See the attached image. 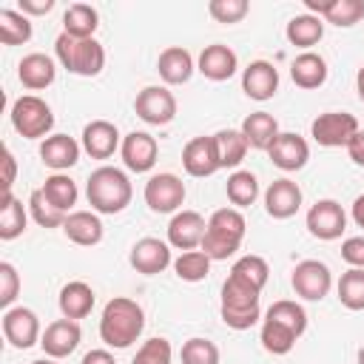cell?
Here are the masks:
<instances>
[{
  "instance_id": "obj_35",
  "label": "cell",
  "mask_w": 364,
  "mask_h": 364,
  "mask_svg": "<svg viewBox=\"0 0 364 364\" xmlns=\"http://www.w3.org/2000/svg\"><path fill=\"white\" fill-rule=\"evenodd\" d=\"M34 34L31 17H26L20 9H0V43L3 46H23Z\"/></svg>"
},
{
  "instance_id": "obj_21",
  "label": "cell",
  "mask_w": 364,
  "mask_h": 364,
  "mask_svg": "<svg viewBox=\"0 0 364 364\" xmlns=\"http://www.w3.org/2000/svg\"><path fill=\"white\" fill-rule=\"evenodd\" d=\"M301 188L299 182H293L290 176H282V179H273L264 191V210L270 219H290L299 213L301 208Z\"/></svg>"
},
{
  "instance_id": "obj_43",
  "label": "cell",
  "mask_w": 364,
  "mask_h": 364,
  "mask_svg": "<svg viewBox=\"0 0 364 364\" xmlns=\"http://www.w3.org/2000/svg\"><path fill=\"white\" fill-rule=\"evenodd\" d=\"M179 358H182V364H219V347L210 338L193 336L182 344Z\"/></svg>"
},
{
  "instance_id": "obj_53",
  "label": "cell",
  "mask_w": 364,
  "mask_h": 364,
  "mask_svg": "<svg viewBox=\"0 0 364 364\" xmlns=\"http://www.w3.org/2000/svg\"><path fill=\"white\" fill-rule=\"evenodd\" d=\"M350 219L355 222V228H361V230H364V193H358V196L353 199V208H350Z\"/></svg>"
},
{
  "instance_id": "obj_30",
  "label": "cell",
  "mask_w": 364,
  "mask_h": 364,
  "mask_svg": "<svg viewBox=\"0 0 364 364\" xmlns=\"http://www.w3.org/2000/svg\"><path fill=\"white\" fill-rule=\"evenodd\" d=\"M213 142H216L219 168H233V171H239L242 159H245L247 151H250L245 134H242L239 128H222V131L213 134Z\"/></svg>"
},
{
  "instance_id": "obj_45",
  "label": "cell",
  "mask_w": 364,
  "mask_h": 364,
  "mask_svg": "<svg viewBox=\"0 0 364 364\" xmlns=\"http://www.w3.org/2000/svg\"><path fill=\"white\" fill-rule=\"evenodd\" d=\"M131 364H173V347L168 338H148L142 341Z\"/></svg>"
},
{
  "instance_id": "obj_52",
  "label": "cell",
  "mask_w": 364,
  "mask_h": 364,
  "mask_svg": "<svg viewBox=\"0 0 364 364\" xmlns=\"http://www.w3.org/2000/svg\"><path fill=\"white\" fill-rule=\"evenodd\" d=\"M80 364H117V361H114V355H111L108 350L97 347V350H88V353L82 355V361H80Z\"/></svg>"
},
{
  "instance_id": "obj_54",
  "label": "cell",
  "mask_w": 364,
  "mask_h": 364,
  "mask_svg": "<svg viewBox=\"0 0 364 364\" xmlns=\"http://www.w3.org/2000/svg\"><path fill=\"white\" fill-rule=\"evenodd\" d=\"M355 91H358V100L364 102V63H361V68L355 74Z\"/></svg>"
},
{
  "instance_id": "obj_37",
  "label": "cell",
  "mask_w": 364,
  "mask_h": 364,
  "mask_svg": "<svg viewBox=\"0 0 364 364\" xmlns=\"http://www.w3.org/2000/svg\"><path fill=\"white\" fill-rule=\"evenodd\" d=\"M259 341H262V347H264L270 355H287V353L296 347L299 336H296L290 327H284V324H279V321L262 316V333H259Z\"/></svg>"
},
{
  "instance_id": "obj_3",
  "label": "cell",
  "mask_w": 364,
  "mask_h": 364,
  "mask_svg": "<svg viewBox=\"0 0 364 364\" xmlns=\"http://www.w3.org/2000/svg\"><path fill=\"white\" fill-rule=\"evenodd\" d=\"M247 222L239 208H219L208 219V230L202 239V247L213 262H228L245 242Z\"/></svg>"
},
{
  "instance_id": "obj_7",
  "label": "cell",
  "mask_w": 364,
  "mask_h": 364,
  "mask_svg": "<svg viewBox=\"0 0 364 364\" xmlns=\"http://www.w3.org/2000/svg\"><path fill=\"white\" fill-rule=\"evenodd\" d=\"M358 119L347 111H324L310 122V136L321 148H347V142L358 134Z\"/></svg>"
},
{
  "instance_id": "obj_14",
  "label": "cell",
  "mask_w": 364,
  "mask_h": 364,
  "mask_svg": "<svg viewBox=\"0 0 364 364\" xmlns=\"http://www.w3.org/2000/svg\"><path fill=\"white\" fill-rule=\"evenodd\" d=\"M128 262L136 273L142 276H159L165 267L173 264V256H171V245L156 239V236H145L139 242L131 245V253H128Z\"/></svg>"
},
{
  "instance_id": "obj_2",
  "label": "cell",
  "mask_w": 364,
  "mask_h": 364,
  "mask_svg": "<svg viewBox=\"0 0 364 364\" xmlns=\"http://www.w3.org/2000/svg\"><path fill=\"white\" fill-rule=\"evenodd\" d=\"M131 196H134V188L128 173L114 165H100L85 179V199L94 213H102V216L122 213L131 205Z\"/></svg>"
},
{
  "instance_id": "obj_27",
  "label": "cell",
  "mask_w": 364,
  "mask_h": 364,
  "mask_svg": "<svg viewBox=\"0 0 364 364\" xmlns=\"http://www.w3.org/2000/svg\"><path fill=\"white\" fill-rule=\"evenodd\" d=\"M94 301H97L94 287L85 284V282H80V279L65 282V284L60 287V296H57V304H60L63 318H74V321L85 318V316L94 310Z\"/></svg>"
},
{
  "instance_id": "obj_10",
  "label": "cell",
  "mask_w": 364,
  "mask_h": 364,
  "mask_svg": "<svg viewBox=\"0 0 364 364\" xmlns=\"http://www.w3.org/2000/svg\"><path fill=\"white\" fill-rule=\"evenodd\" d=\"M290 287L299 299L304 301H321L330 287H333V273L324 262L318 259H301L296 267H293V276H290Z\"/></svg>"
},
{
  "instance_id": "obj_44",
  "label": "cell",
  "mask_w": 364,
  "mask_h": 364,
  "mask_svg": "<svg viewBox=\"0 0 364 364\" xmlns=\"http://www.w3.org/2000/svg\"><path fill=\"white\" fill-rule=\"evenodd\" d=\"M361 17H364V0H333V6L327 9V14L321 20L333 23L338 28H350V26L361 23Z\"/></svg>"
},
{
  "instance_id": "obj_33",
  "label": "cell",
  "mask_w": 364,
  "mask_h": 364,
  "mask_svg": "<svg viewBox=\"0 0 364 364\" xmlns=\"http://www.w3.org/2000/svg\"><path fill=\"white\" fill-rule=\"evenodd\" d=\"M40 191H43V196H46L57 210H63V213H71L74 205H77V199H80L77 182H74L68 173H51V176H46V182H43Z\"/></svg>"
},
{
  "instance_id": "obj_17",
  "label": "cell",
  "mask_w": 364,
  "mask_h": 364,
  "mask_svg": "<svg viewBox=\"0 0 364 364\" xmlns=\"http://www.w3.org/2000/svg\"><path fill=\"white\" fill-rule=\"evenodd\" d=\"M80 145L82 151L91 156V159H111L119 145H122V136H119V128L108 119H91L82 134H80Z\"/></svg>"
},
{
  "instance_id": "obj_11",
  "label": "cell",
  "mask_w": 364,
  "mask_h": 364,
  "mask_svg": "<svg viewBox=\"0 0 364 364\" xmlns=\"http://www.w3.org/2000/svg\"><path fill=\"white\" fill-rule=\"evenodd\" d=\"M304 225L310 236L321 242H333V239H341V233L347 230V213L336 199H318L316 205H310Z\"/></svg>"
},
{
  "instance_id": "obj_13",
  "label": "cell",
  "mask_w": 364,
  "mask_h": 364,
  "mask_svg": "<svg viewBox=\"0 0 364 364\" xmlns=\"http://www.w3.org/2000/svg\"><path fill=\"white\" fill-rule=\"evenodd\" d=\"M205 230H208V222L199 210H176L168 222V245L176 247V250H199L202 247V239H205Z\"/></svg>"
},
{
  "instance_id": "obj_55",
  "label": "cell",
  "mask_w": 364,
  "mask_h": 364,
  "mask_svg": "<svg viewBox=\"0 0 364 364\" xmlns=\"http://www.w3.org/2000/svg\"><path fill=\"white\" fill-rule=\"evenodd\" d=\"M31 364H57V358H48V355H46V358H37V361H31Z\"/></svg>"
},
{
  "instance_id": "obj_29",
  "label": "cell",
  "mask_w": 364,
  "mask_h": 364,
  "mask_svg": "<svg viewBox=\"0 0 364 364\" xmlns=\"http://www.w3.org/2000/svg\"><path fill=\"white\" fill-rule=\"evenodd\" d=\"M239 131L245 134L247 145L256 148V151H267V148L273 145V139L282 134V131H279V119H276L273 114H267V111H253V114H247V117L242 119V128H239Z\"/></svg>"
},
{
  "instance_id": "obj_15",
  "label": "cell",
  "mask_w": 364,
  "mask_h": 364,
  "mask_svg": "<svg viewBox=\"0 0 364 364\" xmlns=\"http://www.w3.org/2000/svg\"><path fill=\"white\" fill-rule=\"evenodd\" d=\"M119 156H122V165L134 173H148L154 165H156V156H159V142L156 136H151L148 131H131L122 136V145H119Z\"/></svg>"
},
{
  "instance_id": "obj_32",
  "label": "cell",
  "mask_w": 364,
  "mask_h": 364,
  "mask_svg": "<svg viewBox=\"0 0 364 364\" xmlns=\"http://www.w3.org/2000/svg\"><path fill=\"white\" fill-rule=\"evenodd\" d=\"M100 28V14L94 6L88 3H71L65 11H63V31L71 34V37H80V40H88L94 37Z\"/></svg>"
},
{
  "instance_id": "obj_9",
  "label": "cell",
  "mask_w": 364,
  "mask_h": 364,
  "mask_svg": "<svg viewBox=\"0 0 364 364\" xmlns=\"http://www.w3.org/2000/svg\"><path fill=\"white\" fill-rule=\"evenodd\" d=\"M142 196H145V205L154 213H176V210H182L188 191H185V182L176 173H168L165 171V173L148 176Z\"/></svg>"
},
{
  "instance_id": "obj_51",
  "label": "cell",
  "mask_w": 364,
  "mask_h": 364,
  "mask_svg": "<svg viewBox=\"0 0 364 364\" xmlns=\"http://www.w3.org/2000/svg\"><path fill=\"white\" fill-rule=\"evenodd\" d=\"M347 154H350V159H353L355 165L364 168V128H358V134L347 142Z\"/></svg>"
},
{
  "instance_id": "obj_12",
  "label": "cell",
  "mask_w": 364,
  "mask_h": 364,
  "mask_svg": "<svg viewBox=\"0 0 364 364\" xmlns=\"http://www.w3.org/2000/svg\"><path fill=\"white\" fill-rule=\"evenodd\" d=\"M0 324H3V336H6V341H9L11 347L28 350V347L40 344L43 330H40V318H37V313H34L31 307H23V304H20V307L3 310Z\"/></svg>"
},
{
  "instance_id": "obj_34",
  "label": "cell",
  "mask_w": 364,
  "mask_h": 364,
  "mask_svg": "<svg viewBox=\"0 0 364 364\" xmlns=\"http://www.w3.org/2000/svg\"><path fill=\"white\" fill-rule=\"evenodd\" d=\"M28 205H23L14 193H3V205H0V239L11 242L17 236H23L26 225H28Z\"/></svg>"
},
{
  "instance_id": "obj_39",
  "label": "cell",
  "mask_w": 364,
  "mask_h": 364,
  "mask_svg": "<svg viewBox=\"0 0 364 364\" xmlns=\"http://www.w3.org/2000/svg\"><path fill=\"white\" fill-rule=\"evenodd\" d=\"M336 296L347 310H353V313L364 310V270L361 267L344 270L341 279L336 282Z\"/></svg>"
},
{
  "instance_id": "obj_6",
  "label": "cell",
  "mask_w": 364,
  "mask_h": 364,
  "mask_svg": "<svg viewBox=\"0 0 364 364\" xmlns=\"http://www.w3.org/2000/svg\"><path fill=\"white\" fill-rule=\"evenodd\" d=\"M9 117H11V128H14L20 136H26V139H40V142H43L46 136H51L54 111H51V105H48L43 97H37V94H23V97H17V100L11 102Z\"/></svg>"
},
{
  "instance_id": "obj_46",
  "label": "cell",
  "mask_w": 364,
  "mask_h": 364,
  "mask_svg": "<svg viewBox=\"0 0 364 364\" xmlns=\"http://www.w3.org/2000/svg\"><path fill=\"white\" fill-rule=\"evenodd\" d=\"M250 11L247 0H210L208 3V14L216 23H242Z\"/></svg>"
},
{
  "instance_id": "obj_1",
  "label": "cell",
  "mask_w": 364,
  "mask_h": 364,
  "mask_svg": "<svg viewBox=\"0 0 364 364\" xmlns=\"http://www.w3.org/2000/svg\"><path fill=\"white\" fill-rule=\"evenodd\" d=\"M145 330V310L139 301L128 296H114L100 316V338L105 347L125 350L131 347Z\"/></svg>"
},
{
  "instance_id": "obj_50",
  "label": "cell",
  "mask_w": 364,
  "mask_h": 364,
  "mask_svg": "<svg viewBox=\"0 0 364 364\" xmlns=\"http://www.w3.org/2000/svg\"><path fill=\"white\" fill-rule=\"evenodd\" d=\"M17 9L26 14V17H40V14H48L54 9V0H20Z\"/></svg>"
},
{
  "instance_id": "obj_47",
  "label": "cell",
  "mask_w": 364,
  "mask_h": 364,
  "mask_svg": "<svg viewBox=\"0 0 364 364\" xmlns=\"http://www.w3.org/2000/svg\"><path fill=\"white\" fill-rule=\"evenodd\" d=\"M20 296V273L11 262H0V307H14V299Z\"/></svg>"
},
{
  "instance_id": "obj_22",
  "label": "cell",
  "mask_w": 364,
  "mask_h": 364,
  "mask_svg": "<svg viewBox=\"0 0 364 364\" xmlns=\"http://www.w3.org/2000/svg\"><path fill=\"white\" fill-rule=\"evenodd\" d=\"M242 91L256 102L273 100L279 91V68L267 60H253L247 68H242Z\"/></svg>"
},
{
  "instance_id": "obj_24",
  "label": "cell",
  "mask_w": 364,
  "mask_h": 364,
  "mask_svg": "<svg viewBox=\"0 0 364 364\" xmlns=\"http://www.w3.org/2000/svg\"><path fill=\"white\" fill-rule=\"evenodd\" d=\"M17 80L28 91H43L57 80V63L54 57L43 51H31L17 63Z\"/></svg>"
},
{
  "instance_id": "obj_48",
  "label": "cell",
  "mask_w": 364,
  "mask_h": 364,
  "mask_svg": "<svg viewBox=\"0 0 364 364\" xmlns=\"http://www.w3.org/2000/svg\"><path fill=\"white\" fill-rule=\"evenodd\" d=\"M341 259L350 267H361L364 270V233L361 236H347L341 242Z\"/></svg>"
},
{
  "instance_id": "obj_25",
  "label": "cell",
  "mask_w": 364,
  "mask_h": 364,
  "mask_svg": "<svg viewBox=\"0 0 364 364\" xmlns=\"http://www.w3.org/2000/svg\"><path fill=\"white\" fill-rule=\"evenodd\" d=\"M156 71H159V80L165 85H185L193 71H196V63H193V54L182 46H168L159 51V60H156Z\"/></svg>"
},
{
  "instance_id": "obj_28",
  "label": "cell",
  "mask_w": 364,
  "mask_h": 364,
  "mask_svg": "<svg viewBox=\"0 0 364 364\" xmlns=\"http://www.w3.org/2000/svg\"><path fill=\"white\" fill-rule=\"evenodd\" d=\"M290 77L299 88L304 91H313V88H321L327 82V60L316 51H301L293 63H290Z\"/></svg>"
},
{
  "instance_id": "obj_20",
  "label": "cell",
  "mask_w": 364,
  "mask_h": 364,
  "mask_svg": "<svg viewBox=\"0 0 364 364\" xmlns=\"http://www.w3.org/2000/svg\"><path fill=\"white\" fill-rule=\"evenodd\" d=\"M196 71L210 82H225L239 71V57H236V51L230 46L210 43V46L202 48V54L196 60Z\"/></svg>"
},
{
  "instance_id": "obj_19",
  "label": "cell",
  "mask_w": 364,
  "mask_h": 364,
  "mask_svg": "<svg viewBox=\"0 0 364 364\" xmlns=\"http://www.w3.org/2000/svg\"><path fill=\"white\" fill-rule=\"evenodd\" d=\"M182 168L188 176L193 179H205V176H213L219 168V156H216V142H213V134L210 136H193L185 142L182 148Z\"/></svg>"
},
{
  "instance_id": "obj_18",
  "label": "cell",
  "mask_w": 364,
  "mask_h": 364,
  "mask_svg": "<svg viewBox=\"0 0 364 364\" xmlns=\"http://www.w3.org/2000/svg\"><path fill=\"white\" fill-rule=\"evenodd\" d=\"M267 156H270V162H273L279 171L293 173V171H301V168L307 165V159H310V145H307L304 136H299V134H293V131H282V134L273 139V145L267 148Z\"/></svg>"
},
{
  "instance_id": "obj_40",
  "label": "cell",
  "mask_w": 364,
  "mask_h": 364,
  "mask_svg": "<svg viewBox=\"0 0 364 364\" xmlns=\"http://www.w3.org/2000/svg\"><path fill=\"white\" fill-rule=\"evenodd\" d=\"M264 318H273V321L290 327L299 338H301L304 330H307V310H304L299 301H293V299H279V301H273V304L267 307Z\"/></svg>"
},
{
  "instance_id": "obj_38",
  "label": "cell",
  "mask_w": 364,
  "mask_h": 364,
  "mask_svg": "<svg viewBox=\"0 0 364 364\" xmlns=\"http://www.w3.org/2000/svg\"><path fill=\"white\" fill-rule=\"evenodd\" d=\"M210 264H213V259H210L205 250H185V253H179V256L173 259L171 267H173V273H176L182 282L196 284V282L208 279Z\"/></svg>"
},
{
  "instance_id": "obj_49",
  "label": "cell",
  "mask_w": 364,
  "mask_h": 364,
  "mask_svg": "<svg viewBox=\"0 0 364 364\" xmlns=\"http://www.w3.org/2000/svg\"><path fill=\"white\" fill-rule=\"evenodd\" d=\"M17 179V159L9 145H3V193H11V185Z\"/></svg>"
},
{
  "instance_id": "obj_36",
  "label": "cell",
  "mask_w": 364,
  "mask_h": 364,
  "mask_svg": "<svg viewBox=\"0 0 364 364\" xmlns=\"http://www.w3.org/2000/svg\"><path fill=\"white\" fill-rule=\"evenodd\" d=\"M225 193H228V199H230V205L233 208H250L256 199H259V179H256V173L253 171H233L230 176H228V185H225Z\"/></svg>"
},
{
  "instance_id": "obj_42",
  "label": "cell",
  "mask_w": 364,
  "mask_h": 364,
  "mask_svg": "<svg viewBox=\"0 0 364 364\" xmlns=\"http://www.w3.org/2000/svg\"><path fill=\"white\" fill-rule=\"evenodd\" d=\"M28 216H31L40 228H63V222H65L68 213L57 210V208L43 196V191L37 188V191H31V196H28Z\"/></svg>"
},
{
  "instance_id": "obj_26",
  "label": "cell",
  "mask_w": 364,
  "mask_h": 364,
  "mask_svg": "<svg viewBox=\"0 0 364 364\" xmlns=\"http://www.w3.org/2000/svg\"><path fill=\"white\" fill-rule=\"evenodd\" d=\"M63 233L68 236V242L80 245V247H94L102 242L105 236V228H102V219L100 213L94 210H71L63 222Z\"/></svg>"
},
{
  "instance_id": "obj_56",
  "label": "cell",
  "mask_w": 364,
  "mask_h": 364,
  "mask_svg": "<svg viewBox=\"0 0 364 364\" xmlns=\"http://www.w3.org/2000/svg\"><path fill=\"white\" fill-rule=\"evenodd\" d=\"M358 364H364V344L358 347Z\"/></svg>"
},
{
  "instance_id": "obj_5",
  "label": "cell",
  "mask_w": 364,
  "mask_h": 364,
  "mask_svg": "<svg viewBox=\"0 0 364 364\" xmlns=\"http://www.w3.org/2000/svg\"><path fill=\"white\" fill-rule=\"evenodd\" d=\"M54 57L68 74H77V77H97L105 68V48L97 37L80 40L60 31L54 40Z\"/></svg>"
},
{
  "instance_id": "obj_4",
  "label": "cell",
  "mask_w": 364,
  "mask_h": 364,
  "mask_svg": "<svg viewBox=\"0 0 364 364\" xmlns=\"http://www.w3.org/2000/svg\"><path fill=\"white\" fill-rule=\"evenodd\" d=\"M262 290L250 287L247 282L236 279L228 273L222 284V301H219V316L230 330H250L253 324L262 321V307H259Z\"/></svg>"
},
{
  "instance_id": "obj_23",
  "label": "cell",
  "mask_w": 364,
  "mask_h": 364,
  "mask_svg": "<svg viewBox=\"0 0 364 364\" xmlns=\"http://www.w3.org/2000/svg\"><path fill=\"white\" fill-rule=\"evenodd\" d=\"M80 151L82 145L68 134H51L40 142V159L54 173H65L68 168H74L80 162Z\"/></svg>"
},
{
  "instance_id": "obj_41",
  "label": "cell",
  "mask_w": 364,
  "mask_h": 364,
  "mask_svg": "<svg viewBox=\"0 0 364 364\" xmlns=\"http://www.w3.org/2000/svg\"><path fill=\"white\" fill-rule=\"evenodd\" d=\"M230 276H236V279L247 282V284H250V287H256V290H264V284H267V279H270V264H267L262 256L247 253V256H242V259H236V262H233Z\"/></svg>"
},
{
  "instance_id": "obj_8",
  "label": "cell",
  "mask_w": 364,
  "mask_h": 364,
  "mask_svg": "<svg viewBox=\"0 0 364 364\" xmlns=\"http://www.w3.org/2000/svg\"><path fill=\"white\" fill-rule=\"evenodd\" d=\"M134 111L145 125H171L176 119V97L168 85H145L136 100H134Z\"/></svg>"
},
{
  "instance_id": "obj_31",
  "label": "cell",
  "mask_w": 364,
  "mask_h": 364,
  "mask_svg": "<svg viewBox=\"0 0 364 364\" xmlns=\"http://www.w3.org/2000/svg\"><path fill=\"white\" fill-rule=\"evenodd\" d=\"M284 37H287L290 46L310 51L324 37V20L316 17V14H307V11L304 14H296V17H290V23L284 28Z\"/></svg>"
},
{
  "instance_id": "obj_16",
  "label": "cell",
  "mask_w": 364,
  "mask_h": 364,
  "mask_svg": "<svg viewBox=\"0 0 364 364\" xmlns=\"http://www.w3.org/2000/svg\"><path fill=\"white\" fill-rule=\"evenodd\" d=\"M80 338H82V330H80V321L74 318H57L51 324H46L43 336H40V347L48 358H68L77 347H80Z\"/></svg>"
}]
</instances>
